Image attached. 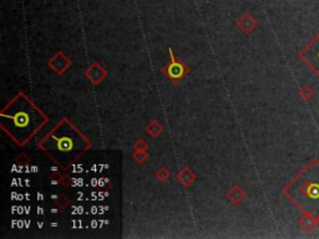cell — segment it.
I'll return each instance as SVG.
<instances>
[{"mask_svg":"<svg viewBox=\"0 0 319 239\" xmlns=\"http://www.w3.org/2000/svg\"><path fill=\"white\" fill-rule=\"evenodd\" d=\"M319 225V218L315 215L310 214V213H303L302 217L299 218V227L302 228L304 232L312 233Z\"/></svg>","mask_w":319,"mask_h":239,"instance_id":"5","label":"cell"},{"mask_svg":"<svg viewBox=\"0 0 319 239\" xmlns=\"http://www.w3.org/2000/svg\"><path fill=\"white\" fill-rule=\"evenodd\" d=\"M43 122L40 112L22 96L14 100L3 112V126L19 143L27 142Z\"/></svg>","mask_w":319,"mask_h":239,"instance_id":"2","label":"cell"},{"mask_svg":"<svg viewBox=\"0 0 319 239\" xmlns=\"http://www.w3.org/2000/svg\"><path fill=\"white\" fill-rule=\"evenodd\" d=\"M299 95L300 99L304 100V101H312L315 96V92L310 86H303L302 89H300Z\"/></svg>","mask_w":319,"mask_h":239,"instance_id":"7","label":"cell"},{"mask_svg":"<svg viewBox=\"0 0 319 239\" xmlns=\"http://www.w3.org/2000/svg\"><path fill=\"white\" fill-rule=\"evenodd\" d=\"M298 58L319 78V33L299 51Z\"/></svg>","mask_w":319,"mask_h":239,"instance_id":"4","label":"cell"},{"mask_svg":"<svg viewBox=\"0 0 319 239\" xmlns=\"http://www.w3.org/2000/svg\"><path fill=\"white\" fill-rule=\"evenodd\" d=\"M49 140H51V142L55 143V150L56 152L60 153L61 157L71 158L74 153H76L77 147L81 145V141L75 140L74 136L67 135V133H61L60 136H58V132H54L53 135L49 136Z\"/></svg>","mask_w":319,"mask_h":239,"instance_id":"3","label":"cell"},{"mask_svg":"<svg viewBox=\"0 0 319 239\" xmlns=\"http://www.w3.org/2000/svg\"><path fill=\"white\" fill-rule=\"evenodd\" d=\"M286 196L302 213L319 218V159L313 158L283 188Z\"/></svg>","mask_w":319,"mask_h":239,"instance_id":"1","label":"cell"},{"mask_svg":"<svg viewBox=\"0 0 319 239\" xmlns=\"http://www.w3.org/2000/svg\"><path fill=\"white\" fill-rule=\"evenodd\" d=\"M240 25L243 28V29H246V30H252L253 28L256 27V20H255V18H253L251 14H245V15H243L242 19H241Z\"/></svg>","mask_w":319,"mask_h":239,"instance_id":"6","label":"cell"}]
</instances>
